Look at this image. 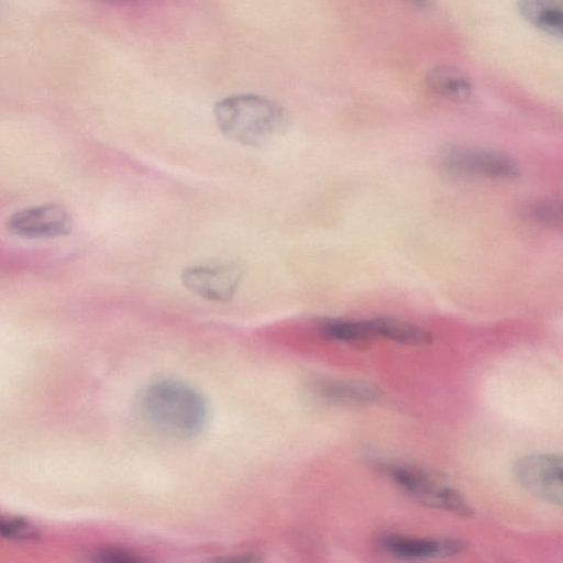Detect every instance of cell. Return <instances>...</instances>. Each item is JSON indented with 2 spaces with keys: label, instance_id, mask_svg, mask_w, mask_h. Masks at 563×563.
Returning <instances> with one entry per match:
<instances>
[{
  "label": "cell",
  "instance_id": "6da1fadb",
  "mask_svg": "<svg viewBox=\"0 0 563 563\" xmlns=\"http://www.w3.org/2000/svg\"><path fill=\"white\" fill-rule=\"evenodd\" d=\"M139 409L153 427L177 438L197 435L207 420L203 397L176 379L148 384L139 396Z\"/></svg>",
  "mask_w": 563,
  "mask_h": 563
},
{
  "label": "cell",
  "instance_id": "7a4b0ae2",
  "mask_svg": "<svg viewBox=\"0 0 563 563\" xmlns=\"http://www.w3.org/2000/svg\"><path fill=\"white\" fill-rule=\"evenodd\" d=\"M221 132L247 146L266 144L283 134L289 118L273 100L256 95H234L219 100L213 108Z\"/></svg>",
  "mask_w": 563,
  "mask_h": 563
},
{
  "label": "cell",
  "instance_id": "3957f363",
  "mask_svg": "<svg viewBox=\"0 0 563 563\" xmlns=\"http://www.w3.org/2000/svg\"><path fill=\"white\" fill-rule=\"evenodd\" d=\"M382 467L395 485L420 504L463 517L472 515L471 506L456 489L423 468L406 464H387Z\"/></svg>",
  "mask_w": 563,
  "mask_h": 563
},
{
  "label": "cell",
  "instance_id": "277c9868",
  "mask_svg": "<svg viewBox=\"0 0 563 563\" xmlns=\"http://www.w3.org/2000/svg\"><path fill=\"white\" fill-rule=\"evenodd\" d=\"M439 165L444 173L457 177L512 180L521 173L517 161L506 154L464 146L445 148L439 156Z\"/></svg>",
  "mask_w": 563,
  "mask_h": 563
},
{
  "label": "cell",
  "instance_id": "5b68a950",
  "mask_svg": "<svg viewBox=\"0 0 563 563\" xmlns=\"http://www.w3.org/2000/svg\"><path fill=\"white\" fill-rule=\"evenodd\" d=\"M518 483L534 497L562 505V456L554 453L529 454L514 466Z\"/></svg>",
  "mask_w": 563,
  "mask_h": 563
},
{
  "label": "cell",
  "instance_id": "8992f818",
  "mask_svg": "<svg viewBox=\"0 0 563 563\" xmlns=\"http://www.w3.org/2000/svg\"><path fill=\"white\" fill-rule=\"evenodd\" d=\"M5 228L12 235L25 240L54 239L69 234L73 221L63 206L48 202L12 212Z\"/></svg>",
  "mask_w": 563,
  "mask_h": 563
},
{
  "label": "cell",
  "instance_id": "52a82bcc",
  "mask_svg": "<svg viewBox=\"0 0 563 563\" xmlns=\"http://www.w3.org/2000/svg\"><path fill=\"white\" fill-rule=\"evenodd\" d=\"M242 269L235 264L197 265L184 271L183 284L194 294L212 301L233 298L242 280Z\"/></svg>",
  "mask_w": 563,
  "mask_h": 563
},
{
  "label": "cell",
  "instance_id": "ba28073f",
  "mask_svg": "<svg viewBox=\"0 0 563 563\" xmlns=\"http://www.w3.org/2000/svg\"><path fill=\"white\" fill-rule=\"evenodd\" d=\"M376 544L385 553L406 560L434 559L463 552L467 544L454 538H417L399 533H382Z\"/></svg>",
  "mask_w": 563,
  "mask_h": 563
},
{
  "label": "cell",
  "instance_id": "9c48e42d",
  "mask_svg": "<svg viewBox=\"0 0 563 563\" xmlns=\"http://www.w3.org/2000/svg\"><path fill=\"white\" fill-rule=\"evenodd\" d=\"M519 14L532 26L552 37H562V0H517Z\"/></svg>",
  "mask_w": 563,
  "mask_h": 563
},
{
  "label": "cell",
  "instance_id": "30bf717a",
  "mask_svg": "<svg viewBox=\"0 0 563 563\" xmlns=\"http://www.w3.org/2000/svg\"><path fill=\"white\" fill-rule=\"evenodd\" d=\"M428 87L443 98L464 102L472 96V84L461 70L451 66H437L426 77Z\"/></svg>",
  "mask_w": 563,
  "mask_h": 563
},
{
  "label": "cell",
  "instance_id": "8fae6325",
  "mask_svg": "<svg viewBox=\"0 0 563 563\" xmlns=\"http://www.w3.org/2000/svg\"><path fill=\"white\" fill-rule=\"evenodd\" d=\"M374 336H382L398 343L422 345L432 341L431 333L417 324L394 318L371 320Z\"/></svg>",
  "mask_w": 563,
  "mask_h": 563
},
{
  "label": "cell",
  "instance_id": "7c38bea8",
  "mask_svg": "<svg viewBox=\"0 0 563 563\" xmlns=\"http://www.w3.org/2000/svg\"><path fill=\"white\" fill-rule=\"evenodd\" d=\"M318 393L329 401L343 404H371L379 398V391L375 387L341 380L321 384Z\"/></svg>",
  "mask_w": 563,
  "mask_h": 563
},
{
  "label": "cell",
  "instance_id": "4fadbf2b",
  "mask_svg": "<svg viewBox=\"0 0 563 563\" xmlns=\"http://www.w3.org/2000/svg\"><path fill=\"white\" fill-rule=\"evenodd\" d=\"M322 334L341 342H360L374 338L371 320H330L322 324Z\"/></svg>",
  "mask_w": 563,
  "mask_h": 563
},
{
  "label": "cell",
  "instance_id": "5bb4252c",
  "mask_svg": "<svg viewBox=\"0 0 563 563\" xmlns=\"http://www.w3.org/2000/svg\"><path fill=\"white\" fill-rule=\"evenodd\" d=\"M0 537L16 541H33L40 537V532L26 520L0 516Z\"/></svg>",
  "mask_w": 563,
  "mask_h": 563
},
{
  "label": "cell",
  "instance_id": "9a60e30c",
  "mask_svg": "<svg viewBox=\"0 0 563 563\" xmlns=\"http://www.w3.org/2000/svg\"><path fill=\"white\" fill-rule=\"evenodd\" d=\"M529 217L537 223L553 225L559 222L560 208L552 201H538L530 206Z\"/></svg>",
  "mask_w": 563,
  "mask_h": 563
},
{
  "label": "cell",
  "instance_id": "2e32d148",
  "mask_svg": "<svg viewBox=\"0 0 563 563\" xmlns=\"http://www.w3.org/2000/svg\"><path fill=\"white\" fill-rule=\"evenodd\" d=\"M96 559L103 562H134L137 558L129 551L121 549H104L96 554Z\"/></svg>",
  "mask_w": 563,
  "mask_h": 563
},
{
  "label": "cell",
  "instance_id": "e0dca14e",
  "mask_svg": "<svg viewBox=\"0 0 563 563\" xmlns=\"http://www.w3.org/2000/svg\"><path fill=\"white\" fill-rule=\"evenodd\" d=\"M411 3L418 5V7H427L430 2V0H408Z\"/></svg>",
  "mask_w": 563,
  "mask_h": 563
}]
</instances>
